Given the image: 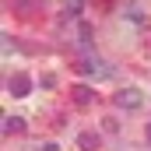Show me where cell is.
<instances>
[{"label": "cell", "mask_w": 151, "mask_h": 151, "mask_svg": "<svg viewBox=\"0 0 151 151\" xmlns=\"http://www.w3.org/2000/svg\"><path fill=\"white\" fill-rule=\"evenodd\" d=\"M28 88H32L28 74H14V77H7V91H11L14 99H25V95H28Z\"/></svg>", "instance_id": "6da1fadb"}, {"label": "cell", "mask_w": 151, "mask_h": 151, "mask_svg": "<svg viewBox=\"0 0 151 151\" xmlns=\"http://www.w3.org/2000/svg\"><path fill=\"white\" fill-rule=\"evenodd\" d=\"M21 130H25L21 116H4V134H21Z\"/></svg>", "instance_id": "277c9868"}, {"label": "cell", "mask_w": 151, "mask_h": 151, "mask_svg": "<svg viewBox=\"0 0 151 151\" xmlns=\"http://www.w3.org/2000/svg\"><path fill=\"white\" fill-rule=\"evenodd\" d=\"M39 84H42V88H53V84H56V77H53V74H42V77H39Z\"/></svg>", "instance_id": "8992f818"}, {"label": "cell", "mask_w": 151, "mask_h": 151, "mask_svg": "<svg viewBox=\"0 0 151 151\" xmlns=\"http://www.w3.org/2000/svg\"><path fill=\"white\" fill-rule=\"evenodd\" d=\"M77 144H81V148H95V144H99V134H91V130H84V134L77 137Z\"/></svg>", "instance_id": "5b68a950"}, {"label": "cell", "mask_w": 151, "mask_h": 151, "mask_svg": "<svg viewBox=\"0 0 151 151\" xmlns=\"http://www.w3.org/2000/svg\"><path fill=\"white\" fill-rule=\"evenodd\" d=\"M116 106H119V109H137V106H141V91H137V88L116 91Z\"/></svg>", "instance_id": "7a4b0ae2"}, {"label": "cell", "mask_w": 151, "mask_h": 151, "mask_svg": "<svg viewBox=\"0 0 151 151\" xmlns=\"http://www.w3.org/2000/svg\"><path fill=\"white\" fill-rule=\"evenodd\" d=\"M70 99H74V106H91V88L77 84V88H70Z\"/></svg>", "instance_id": "3957f363"}]
</instances>
